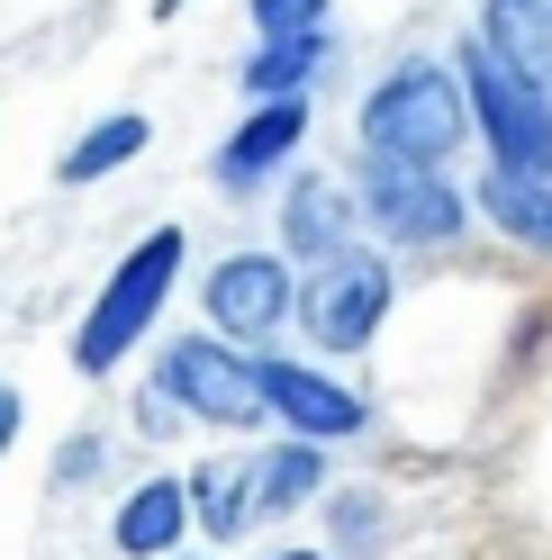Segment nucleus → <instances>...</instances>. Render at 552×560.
I'll return each mask as SVG.
<instances>
[{
    "instance_id": "obj_1",
    "label": "nucleus",
    "mask_w": 552,
    "mask_h": 560,
    "mask_svg": "<svg viewBox=\"0 0 552 560\" xmlns=\"http://www.w3.org/2000/svg\"><path fill=\"white\" fill-rule=\"evenodd\" d=\"M182 262H191L182 226H154V235H136L118 254V271L100 280V299L82 307V326H73V371L82 380H110L136 343L163 326V299H172V280H182Z\"/></svg>"
},
{
    "instance_id": "obj_2",
    "label": "nucleus",
    "mask_w": 552,
    "mask_h": 560,
    "mask_svg": "<svg viewBox=\"0 0 552 560\" xmlns=\"http://www.w3.org/2000/svg\"><path fill=\"white\" fill-rule=\"evenodd\" d=\"M471 145V100H462V73L435 55H407L390 63L363 100V154H399V163H453Z\"/></svg>"
},
{
    "instance_id": "obj_3",
    "label": "nucleus",
    "mask_w": 552,
    "mask_h": 560,
    "mask_svg": "<svg viewBox=\"0 0 552 560\" xmlns=\"http://www.w3.org/2000/svg\"><path fill=\"white\" fill-rule=\"evenodd\" d=\"M453 73H462V100H471V136H490V154L507 172H552V91L526 82L480 37L453 55Z\"/></svg>"
},
{
    "instance_id": "obj_4",
    "label": "nucleus",
    "mask_w": 552,
    "mask_h": 560,
    "mask_svg": "<svg viewBox=\"0 0 552 560\" xmlns=\"http://www.w3.org/2000/svg\"><path fill=\"white\" fill-rule=\"evenodd\" d=\"M354 208L371 218V235H390V244H453V235L471 226V199L453 190V172L399 163V154H363Z\"/></svg>"
},
{
    "instance_id": "obj_5",
    "label": "nucleus",
    "mask_w": 552,
    "mask_h": 560,
    "mask_svg": "<svg viewBox=\"0 0 552 560\" xmlns=\"http://www.w3.org/2000/svg\"><path fill=\"white\" fill-rule=\"evenodd\" d=\"M154 389L191 416V425H218V434H245L263 425V389H254V353H235L227 335H172L163 343V371Z\"/></svg>"
},
{
    "instance_id": "obj_6",
    "label": "nucleus",
    "mask_w": 552,
    "mask_h": 560,
    "mask_svg": "<svg viewBox=\"0 0 552 560\" xmlns=\"http://www.w3.org/2000/svg\"><path fill=\"white\" fill-rule=\"evenodd\" d=\"M390 299H399L390 262L371 254V244H354V254H335V262L308 271V290H299V326H308V343H318V353H363V343L381 335Z\"/></svg>"
},
{
    "instance_id": "obj_7",
    "label": "nucleus",
    "mask_w": 552,
    "mask_h": 560,
    "mask_svg": "<svg viewBox=\"0 0 552 560\" xmlns=\"http://www.w3.org/2000/svg\"><path fill=\"white\" fill-rule=\"evenodd\" d=\"M199 307H209V335H227L235 353H263L299 317V280H290L281 254H227L199 280Z\"/></svg>"
},
{
    "instance_id": "obj_8",
    "label": "nucleus",
    "mask_w": 552,
    "mask_h": 560,
    "mask_svg": "<svg viewBox=\"0 0 552 560\" xmlns=\"http://www.w3.org/2000/svg\"><path fill=\"white\" fill-rule=\"evenodd\" d=\"M254 389H263V416H281V425L308 434V443H344V434L371 425V407L344 389L335 371H308V362H281V353L254 362Z\"/></svg>"
},
{
    "instance_id": "obj_9",
    "label": "nucleus",
    "mask_w": 552,
    "mask_h": 560,
    "mask_svg": "<svg viewBox=\"0 0 552 560\" xmlns=\"http://www.w3.org/2000/svg\"><path fill=\"white\" fill-rule=\"evenodd\" d=\"M299 145H308V100H254V109L235 118V136L218 145L209 182H218L227 199H254V190H263Z\"/></svg>"
},
{
    "instance_id": "obj_10",
    "label": "nucleus",
    "mask_w": 552,
    "mask_h": 560,
    "mask_svg": "<svg viewBox=\"0 0 552 560\" xmlns=\"http://www.w3.org/2000/svg\"><path fill=\"white\" fill-rule=\"evenodd\" d=\"M281 235H290V254L318 271V262H335V254H354V244H363V208H354L344 182L299 172V182L281 190Z\"/></svg>"
},
{
    "instance_id": "obj_11",
    "label": "nucleus",
    "mask_w": 552,
    "mask_h": 560,
    "mask_svg": "<svg viewBox=\"0 0 552 560\" xmlns=\"http://www.w3.org/2000/svg\"><path fill=\"white\" fill-rule=\"evenodd\" d=\"M182 534H191V488H182V479L127 488V506H118V524H110L118 560H172V551H182Z\"/></svg>"
},
{
    "instance_id": "obj_12",
    "label": "nucleus",
    "mask_w": 552,
    "mask_h": 560,
    "mask_svg": "<svg viewBox=\"0 0 552 560\" xmlns=\"http://www.w3.org/2000/svg\"><path fill=\"white\" fill-rule=\"evenodd\" d=\"M326 55H335V37L326 27H290V37H254V55H245V100H308V82L326 73Z\"/></svg>"
},
{
    "instance_id": "obj_13",
    "label": "nucleus",
    "mask_w": 552,
    "mask_h": 560,
    "mask_svg": "<svg viewBox=\"0 0 552 560\" xmlns=\"http://www.w3.org/2000/svg\"><path fill=\"white\" fill-rule=\"evenodd\" d=\"M471 199H480V218H490L498 235L552 254V172H507V163H490V182H480Z\"/></svg>"
},
{
    "instance_id": "obj_14",
    "label": "nucleus",
    "mask_w": 552,
    "mask_h": 560,
    "mask_svg": "<svg viewBox=\"0 0 552 560\" xmlns=\"http://www.w3.org/2000/svg\"><path fill=\"white\" fill-rule=\"evenodd\" d=\"M480 46L552 91V0H480Z\"/></svg>"
},
{
    "instance_id": "obj_15",
    "label": "nucleus",
    "mask_w": 552,
    "mask_h": 560,
    "mask_svg": "<svg viewBox=\"0 0 552 560\" xmlns=\"http://www.w3.org/2000/svg\"><path fill=\"white\" fill-rule=\"evenodd\" d=\"M146 118H136V109H110V118H91L82 136H73V145H64V163H55V182L64 190H91V182H110V172L118 163H136V154H146Z\"/></svg>"
},
{
    "instance_id": "obj_16",
    "label": "nucleus",
    "mask_w": 552,
    "mask_h": 560,
    "mask_svg": "<svg viewBox=\"0 0 552 560\" xmlns=\"http://www.w3.org/2000/svg\"><path fill=\"white\" fill-rule=\"evenodd\" d=\"M182 488H191V534L235 542L254 524V462H199Z\"/></svg>"
},
{
    "instance_id": "obj_17",
    "label": "nucleus",
    "mask_w": 552,
    "mask_h": 560,
    "mask_svg": "<svg viewBox=\"0 0 552 560\" xmlns=\"http://www.w3.org/2000/svg\"><path fill=\"white\" fill-rule=\"evenodd\" d=\"M318 488H326V452L308 434H290V443H272L254 462V515H290V506L318 498Z\"/></svg>"
},
{
    "instance_id": "obj_18",
    "label": "nucleus",
    "mask_w": 552,
    "mask_h": 560,
    "mask_svg": "<svg viewBox=\"0 0 552 560\" xmlns=\"http://www.w3.org/2000/svg\"><path fill=\"white\" fill-rule=\"evenodd\" d=\"M254 37H290V27H326V0H245Z\"/></svg>"
},
{
    "instance_id": "obj_19",
    "label": "nucleus",
    "mask_w": 552,
    "mask_h": 560,
    "mask_svg": "<svg viewBox=\"0 0 552 560\" xmlns=\"http://www.w3.org/2000/svg\"><path fill=\"white\" fill-rule=\"evenodd\" d=\"M335 534H344V542H371V498H344V506H335Z\"/></svg>"
},
{
    "instance_id": "obj_20",
    "label": "nucleus",
    "mask_w": 552,
    "mask_h": 560,
    "mask_svg": "<svg viewBox=\"0 0 552 560\" xmlns=\"http://www.w3.org/2000/svg\"><path fill=\"white\" fill-rule=\"evenodd\" d=\"M19 425H27V398L10 389V380H0V452H10V443H19Z\"/></svg>"
},
{
    "instance_id": "obj_21",
    "label": "nucleus",
    "mask_w": 552,
    "mask_h": 560,
    "mask_svg": "<svg viewBox=\"0 0 552 560\" xmlns=\"http://www.w3.org/2000/svg\"><path fill=\"white\" fill-rule=\"evenodd\" d=\"M263 560H326V551H308V542H290V551H263Z\"/></svg>"
},
{
    "instance_id": "obj_22",
    "label": "nucleus",
    "mask_w": 552,
    "mask_h": 560,
    "mask_svg": "<svg viewBox=\"0 0 552 560\" xmlns=\"http://www.w3.org/2000/svg\"><path fill=\"white\" fill-rule=\"evenodd\" d=\"M182 10H191V0H154V19H182Z\"/></svg>"
},
{
    "instance_id": "obj_23",
    "label": "nucleus",
    "mask_w": 552,
    "mask_h": 560,
    "mask_svg": "<svg viewBox=\"0 0 552 560\" xmlns=\"http://www.w3.org/2000/svg\"><path fill=\"white\" fill-rule=\"evenodd\" d=\"M172 560H182V551H172Z\"/></svg>"
}]
</instances>
